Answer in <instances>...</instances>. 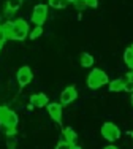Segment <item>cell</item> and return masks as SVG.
<instances>
[{"instance_id": "4316f807", "label": "cell", "mask_w": 133, "mask_h": 149, "mask_svg": "<svg viewBox=\"0 0 133 149\" xmlns=\"http://www.w3.org/2000/svg\"><path fill=\"white\" fill-rule=\"evenodd\" d=\"M130 48H132V49H133V45H132V46H130Z\"/></svg>"}, {"instance_id": "e0dca14e", "label": "cell", "mask_w": 133, "mask_h": 149, "mask_svg": "<svg viewBox=\"0 0 133 149\" xmlns=\"http://www.w3.org/2000/svg\"><path fill=\"white\" fill-rule=\"evenodd\" d=\"M68 5V3L65 2V0H49V6H52V8H65V6Z\"/></svg>"}, {"instance_id": "30bf717a", "label": "cell", "mask_w": 133, "mask_h": 149, "mask_svg": "<svg viewBox=\"0 0 133 149\" xmlns=\"http://www.w3.org/2000/svg\"><path fill=\"white\" fill-rule=\"evenodd\" d=\"M79 63H81L82 68H90L94 67V56L89 54V52H82L79 56Z\"/></svg>"}, {"instance_id": "8fae6325", "label": "cell", "mask_w": 133, "mask_h": 149, "mask_svg": "<svg viewBox=\"0 0 133 149\" xmlns=\"http://www.w3.org/2000/svg\"><path fill=\"white\" fill-rule=\"evenodd\" d=\"M11 30H13V21H6L3 26H0V35L3 40L11 38Z\"/></svg>"}, {"instance_id": "9c48e42d", "label": "cell", "mask_w": 133, "mask_h": 149, "mask_svg": "<svg viewBox=\"0 0 133 149\" xmlns=\"http://www.w3.org/2000/svg\"><path fill=\"white\" fill-rule=\"evenodd\" d=\"M64 140L68 141L70 144H76L78 143V133H76L71 127H65L64 129Z\"/></svg>"}, {"instance_id": "9a60e30c", "label": "cell", "mask_w": 133, "mask_h": 149, "mask_svg": "<svg viewBox=\"0 0 133 149\" xmlns=\"http://www.w3.org/2000/svg\"><path fill=\"white\" fill-rule=\"evenodd\" d=\"M124 62L127 63L128 68L133 70V49L132 48H127L124 51Z\"/></svg>"}, {"instance_id": "ba28073f", "label": "cell", "mask_w": 133, "mask_h": 149, "mask_svg": "<svg viewBox=\"0 0 133 149\" xmlns=\"http://www.w3.org/2000/svg\"><path fill=\"white\" fill-rule=\"evenodd\" d=\"M30 103H32V106H37V108H43V106L49 103V98L44 94H33L30 97Z\"/></svg>"}, {"instance_id": "484cf974", "label": "cell", "mask_w": 133, "mask_h": 149, "mask_svg": "<svg viewBox=\"0 0 133 149\" xmlns=\"http://www.w3.org/2000/svg\"><path fill=\"white\" fill-rule=\"evenodd\" d=\"M130 94H132L130 95V102H132V106H133V92H130Z\"/></svg>"}, {"instance_id": "2e32d148", "label": "cell", "mask_w": 133, "mask_h": 149, "mask_svg": "<svg viewBox=\"0 0 133 149\" xmlns=\"http://www.w3.org/2000/svg\"><path fill=\"white\" fill-rule=\"evenodd\" d=\"M41 35H43V27H41V26H35L33 30H29V35H27V37H29L30 40H37V38H40Z\"/></svg>"}, {"instance_id": "7a4b0ae2", "label": "cell", "mask_w": 133, "mask_h": 149, "mask_svg": "<svg viewBox=\"0 0 133 149\" xmlns=\"http://www.w3.org/2000/svg\"><path fill=\"white\" fill-rule=\"evenodd\" d=\"M29 35V24L24 19L13 21V30H11V40H26Z\"/></svg>"}, {"instance_id": "3957f363", "label": "cell", "mask_w": 133, "mask_h": 149, "mask_svg": "<svg viewBox=\"0 0 133 149\" xmlns=\"http://www.w3.org/2000/svg\"><path fill=\"white\" fill-rule=\"evenodd\" d=\"M101 136L105 140H108L109 143L113 141H117L121 138V129L116 125L114 122H105L101 125Z\"/></svg>"}, {"instance_id": "52a82bcc", "label": "cell", "mask_w": 133, "mask_h": 149, "mask_svg": "<svg viewBox=\"0 0 133 149\" xmlns=\"http://www.w3.org/2000/svg\"><path fill=\"white\" fill-rule=\"evenodd\" d=\"M46 108H48V113H49L51 119L60 124L62 122V105H60V102H51V103L46 105Z\"/></svg>"}, {"instance_id": "5b68a950", "label": "cell", "mask_w": 133, "mask_h": 149, "mask_svg": "<svg viewBox=\"0 0 133 149\" xmlns=\"http://www.w3.org/2000/svg\"><path fill=\"white\" fill-rule=\"evenodd\" d=\"M16 78H17V83H19V86L24 87V86H27V84L32 83L33 73H32V70H30V67L26 65V67H21V68L17 70Z\"/></svg>"}, {"instance_id": "603a6c76", "label": "cell", "mask_w": 133, "mask_h": 149, "mask_svg": "<svg viewBox=\"0 0 133 149\" xmlns=\"http://www.w3.org/2000/svg\"><path fill=\"white\" fill-rule=\"evenodd\" d=\"M103 149H119L117 146H114V144H108V146H105Z\"/></svg>"}, {"instance_id": "83f0119b", "label": "cell", "mask_w": 133, "mask_h": 149, "mask_svg": "<svg viewBox=\"0 0 133 149\" xmlns=\"http://www.w3.org/2000/svg\"><path fill=\"white\" fill-rule=\"evenodd\" d=\"M0 38H2V35H0ZM2 40H3V38H2Z\"/></svg>"}, {"instance_id": "8992f818", "label": "cell", "mask_w": 133, "mask_h": 149, "mask_svg": "<svg viewBox=\"0 0 133 149\" xmlns=\"http://www.w3.org/2000/svg\"><path fill=\"white\" fill-rule=\"evenodd\" d=\"M76 98H78V91H76V87L75 86H68V87H65V89L62 91V94H60V105L62 106L70 105V103H73Z\"/></svg>"}, {"instance_id": "277c9868", "label": "cell", "mask_w": 133, "mask_h": 149, "mask_svg": "<svg viewBox=\"0 0 133 149\" xmlns=\"http://www.w3.org/2000/svg\"><path fill=\"white\" fill-rule=\"evenodd\" d=\"M48 19V6L44 3H38L33 6L32 11V22L35 26H43Z\"/></svg>"}, {"instance_id": "cb8c5ba5", "label": "cell", "mask_w": 133, "mask_h": 149, "mask_svg": "<svg viewBox=\"0 0 133 149\" xmlns=\"http://www.w3.org/2000/svg\"><path fill=\"white\" fill-rule=\"evenodd\" d=\"M71 149H82V148H81V146H76V144H73Z\"/></svg>"}, {"instance_id": "d4e9b609", "label": "cell", "mask_w": 133, "mask_h": 149, "mask_svg": "<svg viewBox=\"0 0 133 149\" xmlns=\"http://www.w3.org/2000/svg\"><path fill=\"white\" fill-rule=\"evenodd\" d=\"M3 41H5V40H2V38H0V51H2V46H3Z\"/></svg>"}, {"instance_id": "ac0fdd59", "label": "cell", "mask_w": 133, "mask_h": 149, "mask_svg": "<svg viewBox=\"0 0 133 149\" xmlns=\"http://www.w3.org/2000/svg\"><path fill=\"white\" fill-rule=\"evenodd\" d=\"M2 125V132L6 133V135H15L16 133V127H10V125H5V124H0Z\"/></svg>"}, {"instance_id": "4fadbf2b", "label": "cell", "mask_w": 133, "mask_h": 149, "mask_svg": "<svg viewBox=\"0 0 133 149\" xmlns=\"http://www.w3.org/2000/svg\"><path fill=\"white\" fill-rule=\"evenodd\" d=\"M108 87H109L111 92H121V91H124V81L121 78L119 79H113L108 83Z\"/></svg>"}, {"instance_id": "d6986e66", "label": "cell", "mask_w": 133, "mask_h": 149, "mask_svg": "<svg viewBox=\"0 0 133 149\" xmlns=\"http://www.w3.org/2000/svg\"><path fill=\"white\" fill-rule=\"evenodd\" d=\"M8 113H10V108H6V106H0V124L5 120V118L8 116Z\"/></svg>"}, {"instance_id": "6da1fadb", "label": "cell", "mask_w": 133, "mask_h": 149, "mask_svg": "<svg viewBox=\"0 0 133 149\" xmlns=\"http://www.w3.org/2000/svg\"><path fill=\"white\" fill-rule=\"evenodd\" d=\"M108 83H109V78H108L106 72L101 68H92V72L87 76V87L92 91L100 89V87L106 86Z\"/></svg>"}, {"instance_id": "7402d4cb", "label": "cell", "mask_w": 133, "mask_h": 149, "mask_svg": "<svg viewBox=\"0 0 133 149\" xmlns=\"http://www.w3.org/2000/svg\"><path fill=\"white\" fill-rule=\"evenodd\" d=\"M122 81H124V83H133V70H130V72L125 74V76L122 78Z\"/></svg>"}, {"instance_id": "44dd1931", "label": "cell", "mask_w": 133, "mask_h": 149, "mask_svg": "<svg viewBox=\"0 0 133 149\" xmlns=\"http://www.w3.org/2000/svg\"><path fill=\"white\" fill-rule=\"evenodd\" d=\"M84 5L90 6V8H97L98 6V0H84Z\"/></svg>"}, {"instance_id": "ffe728a7", "label": "cell", "mask_w": 133, "mask_h": 149, "mask_svg": "<svg viewBox=\"0 0 133 149\" xmlns=\"http://www.w3.org/2000/svg\"><path fill=\"white\" fill-rule=\"evenodd\" d=\"M71 146H73V144H70L68 143V141H59V143L57 144H55V149H71Z\"/></svg>"}, {"instance_id": "7c38bea8", "label": "cell", "mask_w": 133, "mask_h": 149, "mask_svg": "<svg viewBox=\"0 0 133 149\" xmlns=\"http://www.w3.org/2000/svg\"><path fill=\"white\" fill-rule=\"evenodd\" d=\"M17 114L15 111H13V109H10V113H8V116H6L5 118V120H3L2 124H5V125H10V127H16L17 125Z\"/></svg>"}, {"instance_id": "5bb4252c", "label": "cell", "mask_w": 133, "mask_h": 149, "mask_svg": "<svg viewBox=\"0 0 133 149\" xmlns=\"http://www.w3.org/2000/svg\"><path fill=\"white\" fill-rule=\"evenodd\" d=\"M21 3H22V0H8L6 2V11H8V15H13L15 11L21 8Z\"/></svg>"}]
</instances>
